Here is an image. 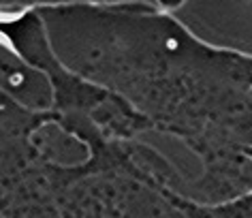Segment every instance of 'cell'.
<instances>
[{
	"instance_id": "3",
	"label": "cell",
	"mask_w": 252,
	"mask_h": 218,
	"mask_svg": "<svg viewBox=\"0 0 252 218\" xmlns=\"http://www.w3.org/2000/svg\"><path fill=\"white\" fill-rule=\"evenodd\" d=\"M171 197L188 214V218H252V205L248 203L246 195L233 199V201H226V203H218V205L199 203L178 190H171Z\"/></svg>"
},
{
	"instance_id": "1",
	"label": "cell",
	"mask_w": 252,
	"mask_h": 218,
	"mask_svg": "<svg viewBox=\"0 0 252 218\" xmlns=\"http://www.w3.org/2000/svg\"><path fill=\"white\" fill-rule=\"evenodd\" d=\"M182 4L60 7L47 11L68 71L124 98L201 160L188 197L218 205L252 190V54L190 32Z\"/></svg>"
},
{
	"instance_id": "2",
	"label": "cell",
	"mask_w": 252,
	"mask_h": 218,
	"mask_svg": "<svg viewBox=\"0 0 252 218\" xmlns=\"http://www.w3.org/2000/svg\"><path fill=\"white\" fill-rule=\"evenodd\" d=\"M64 218H188L171 188L146 178L126 150L105 165H60L52 180Z\"/></svg>"
}]
</instances>
